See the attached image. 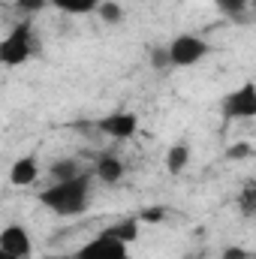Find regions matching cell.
I'll return each instance as SVG.
<instances>
[{
    "mask_svg": "<svg viewBox=\"0 0 256 259\" xmlns=\"http://www.w3.org/2000/svg\"><path fill=\"white\" fill-rule=\"evenodd\" d=\"M39 202L58 217H78L91 205V178L81 172V175L66 178V181H52L39 193Z\"/></svg>",
    "mask_w": 256,
    "mask_h": 259,
    "instance_id": "cell-1",
    "label": "cell"
},
{
    "mask_svg": "<svg viewBox=\"0 0 256 259\" xmlns=\"http://www.w3.org/2000/svg\"><path fill=\"white\" fill-rule=\"evenodd\" d=\"M33 55V24L18 21L3 39H0V66H21Z\"/></svg>",
    "mask_w": 256,
    "mask_h": 259,
    "instance_id": "cell-2",
    "label": "cell"
},
{
    "mask_svg": "<svg viewBox=\"0 0 256 259\" xmlns=\"http://www.w3.org/2000/svg\"><path fill=\"white\" fill-rule=\"evenodd\" d=\"M211 46L196 36V33H178L169 46H166V58H169V66H196L202 58H208Z\"/></svg>",
    "mask_w": 256,
    "mask_h": 259,
    "instance_id": "cell-3",
    "label": "cell"
},
{
    "mask_svg": "<svg viewBox=\"0 0 256 259\" xmlns=\"http://www.w3.org/2000/svg\"><path fill=\"white\" fill-rule=\"evenodd\" d=\"M220 112L226 121H250L256 118V84L253 81H241L232 94L223 97Z\"/></svg>",
    "mask_w": 256,
    "mask_h": 259,
    "instance_id": "cell-4",
    "label": "cell"
},
{
    "mask_svg": "<svg viewBox=\"0 0 256 259\" xmlns=\"http://www.w3.org/2000/svg\"><path fill=\"white\" fill-rule=\"evenodd\" d=\"M75 259H130V244L100 232L97 238H91L75 250Z\"/></svg>",
    "mask_w": 256,
    "mask_h": 259,
    "instance_id": "cell-5",
    "label": "cell"
},
{
    "mask_svg": "<svg viewBox=\"0 0 256 259\" xmlns=\"http://www.w3.org/2000/svg\"><path fill=\"white\" fill-rule=\"evenodd\" d=\"M0 250L9 253V256L30 259V253H33V238H30L27 226L24 223H6L0 229Z\"/></svg>",
    "mask_w": 256,
    "mask_h": 259,
    "instance_id": "cell-6",
    "label": "cell"
},
{
    "mask_svg": "<svg viewBox=\"0 0 256 259\" xmlns=\"http://www.w3.org/2000/svg\"><path fill=\"white\" fill-rule=\"evenodd\" d=\"M97 127H100V133H106V136L124 142V139H133V136H136V130H139V115L130 112V109H118V112L100 118Z\"/></svg>",
    "mask_w": 256,
    "mask_h": 259,
    "instance_id": "cell-7",
    "label": "cell"
},
{
    "mask_svg": "<svg viewBox=\"0 0 256 259\" xmlns=\"http://www.w3.org/2000/svg\"><path fill=\"white\" fill-rule=\"evenodd\" d=\"M36 178H39V163L33 154H24L9 166V184L12 187H30Z\"/></svg>",
    "mask_w": 256,
    "mask_h": 259,
    "instance_id": "cell-8",
    "label": "cell"
},
{
    "mask_svg": "<svg viewBox=\"0 0 256 259\" xmlns=\"http://www.w3.org/2000/svg\"><path fill=\"white\" fill-rule=\"evenodd\" d=\"M94 175H97L103 184H118V181L124 178V160H121L118 154L106 151V154H100V157H97Z\"/></svg>",
    "mask_w": 256,
    "mask_h": 259,
    "instance_id": "cell-9",
    "label": "cell"
},
{
    "mask_svg": "<svg viewBox=\"0 0 256 259\" xmlns=\"http://www.w3.org/2000/svg\"><path fill=\"white\" fill-rule=\"evenodd\" d=\"M103 232L112 235V238H118V241H124V244H133L139 238V232H142V223H139V217H124V220L106 226Z\"/></svg>",
    "mask_w": 256,
    "mask_h": 259,
    "instance_id": "cell-10",
    "label": "cell"
},
{
    "mask_svg": "<svg viewBox=\"0 0 256 259\" xmlns=\"http://www.w3.org/2000/svg\"><path fill=\"white\" fill-rule=\"evenodd\" d=\"M187 166H190V145L187 142H175L166 151V169H169V175H181Z\"/></svg>",
    "mask_w": 256,
    "mask_h": 259,
    "instance_id": "cell-11",
    "label": "cell"
},
{
    "mask_svg": "<svg viewBox=\"0 0 256 259\" xmlns=\"http://www.w3.org/2000/svg\"><path fill=\"white\" fill-rule=\"evenodd\" d=\"M55 9H61L64 15H88L100 6V0H49Z\"/></svg>",
    "mask_w": 256,
    "mask_h": 259,
    "instance_id": "cell-12",
    "label": "cell"
},
{
    "mask_svg": "<svg viewBox=\"0 0 256 259\" xmlns=\"http://www.w3.org/2000/svg\"><path fill=\"white\" fill-rule=\"evenodd\" d=\"M217 9L232 18V21H247V12H250V0H214Z\"/></svg>",
    "mask_w": 256,
    "mask_h": 259,
    "instance_id": "cell-13",
    "label": "cell"
},
{
    "mask_svg": "<svg viewBox=\"0 0 256 259\" xmlns=\"http://www.w3.org/2000/svg\"><path fill=\"white\" fill-rule=\"evenodd\" d=\"M49 175H52L55 181H66V178H75V175H81V166H78V160L64 157V160H55V163H52Z\"/></svg>",
    "mask_w": 256,
    "mask_h": 259,
    "instance_id": "cell-14",
    "label": "cell"
},
{
    "mask_svg": "<svg viewBox=\"0 0 256 259\" xmlns=\"http://www.w3.org/2000/svg\"><path fill=\"white\" fill-rule=\"evenodd\" d=\"M94 12H97V15L103 18V24H109V27H118V24L124 21V6H121V3H115V0L100 3Z\"/></svg>",
    "mask_w": 256,
    "mask_h": 259,
    "instance_id": "cell-15",
    "label": "cell"
},
{
    "mask_svg": "<svg viewBox=\"0 0 256 259\" xmlns=\"http://www.w3.org/2000/svg\"><path fill=\"white\" fill-rule=\"evenodd\" d=\"M238 208H241V214H244V217H253V214H256V184H253V181L241 190V196H238Z\"/></svg>",
    "mask_w": 256,
    "mask_h": 259,
    "instance_id": "cell-16",
    "label": "cell"
},
{
    "mask_svg": "<svg viewBox=\"0 0 256 259\" xmlns=\"http://www.w3.org/2000/svg\"><path fill=\"white\" fill-rule=\"evenodd\" d=\"M15 6H18L21 12L33 15V12H42V9L49 6V0H15Z\"/></svg>",
    "mask_w": 256,
    "mask_h": 259,
    "instance_id": "cell-17",
    "label": "cell"
},
{
    "mask_svg": "<svg viewBox=\"0 0 256 259\" xmlns=\"http://www.w3.org/2000/svg\"><path fill=\"white\" fill-rule=\"evenodd\" d=\"M220 259H250V250L241 247V244H229V247H223Z\"/></svg>",
    "mask_w": 256,
    "mask_h": 259,
    "instance_id": "cell-18",
    "label": "cell"
},
{
    "mask_svg": "<svg viewBox=\"0 0 256 259\" xmlns=\"http://www.w3.org/2000/svg\"><path fill=\"white\" fill-rule=\"evenodd\" d=\"M250 151H253V148H250L247 142H238V145H232V148L226 151V157H229V160H247Z\"/></svg>",
    "mask_w": 256,
    "mask_h": 259,
    "instance_id": "cell-19",
    "label": "cell"
},
{
    "mask_svg": "<svg viewBox=\"0 0 256 259\" xmlns=\"http://www.w3.org/2000/svg\"><path fill=\"white\" fill-rule=\"evenodd\" d=\"M151 64L157 66V69H163V66H169V58H166V49H160V52H154V61Z\"/></svg>",
    "mask_w": 256,
    "mask_h": 259,
    "instance_id": "cell-20",
    "label": "cell"
},
{
    "mask_svg": "<svg viewBox=\"0 0 256 259\" xmlns=\"http://www.w3.org/2000/svg\"><path fill=\"white\" fill-rule=\"evenodd\" d=\"M145 217H148V220H163V211H157V208H151V211H145Z\"/></svg>",
    "mask_w": 256,
    "mask_h": 259,
    "instance_id": "cell-21",
    "label": "cell"
},
{
    "mask_svg": "<svg viewBox=\"0 0 256 259\" xmlns=\"http://www.w3.org/2000/svg\"><path fill=\"white\" fill-rule=\"evenodd\" d=\"M0 259H18V256H9V253H3V250H0Z\"/></svg>",
    "mask_w": 256,
    "mask_h": 259,
    "instance_id": "cell-22",
    "label": "cell"
}]
</instances>
